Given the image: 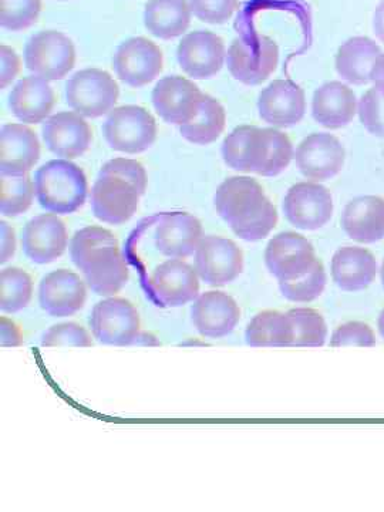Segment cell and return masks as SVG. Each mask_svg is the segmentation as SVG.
<instances>
[{
  "label": "cell",
  "instance_id": "obj_1",
  "mask_svg": "<svg viewBox=\"0 0 384 512\" xmlns=\"http://www.w3.org/2000/svg\"><path fill=\"white\" fill-rule=\"evenodd\" d=\"M35 191L39 204L57 215L79 211L90 194L86 174L69 160H52L40 167L35 175Z\"/></svg>",
  "mask_w": 384,
  "mask_h": 512
},
{
  "label": "cell",
  "instance_id": "obj_2",
  "mask_svg": "<svg viewBox=\"0 0 384 512\" xmlns=\"http://www.w3.org/2000/svg\"><path fill=\"white\" fill-rule=\"evenodd\" d=\"M279 62V47L271 37L249 33L232 40L227 52L229 73L238 82L258 86L275 72Z\"/></svg>",
  "mask_w": 384,
  "mask_h": 512
},
{
  "label": "cell",
  "instance_id": "obj_3",
  "mask_svg": "<svg viewBox=\"0 0 384 512\" xmlns=\"http://www.w3.org/2000/svg\"><path fill=\"white\" fill-rule=\"evenodd\" d=\"M119 84L104 70L84 69L66 84L67 104L80 116L97 119L111 113L119 100Z\"/></svg>",
  "mask_w": 384,
  "mask_h": 512
},
{
  "label": "cell",
  "instance_id": "obj_4",
  "mask_svg": "<svg viewBox=\"0 0 384 512\" xmlns=\"http://www.w3.org/2000/svg\"><path fill=\"white\" fill-rule=\"evenodd\" d=\"M156 119L150 111L138 106L117 107L103 124L109 146L121 153L138 154L148 150L157 138Z\"/></svg>",
  "mask_w": 384,
  "mask_h": 512
},
{
  "label": "cell",
  "instance_id": "obj_5",
  "mask_svg": "<svg viewBox=\"0 0 384 512\" xmlns=\"http://www.w3.org/2000/svg\"><path fill=\"white\" fill-rule=\"evenodd\" d=\"M26 67L47 82H59L72 72L76 47L57 30H45L30 37L25 46Z\"/></svg>",
  "mask_w": 384,
  "mask_h": 512
},
{
  "label": "cell",
  "instance_id": "obj_6",
  "mask_svg": "<svg viewBox=\"0 0 384 512\" xmlns=\"http://www.w3.org/2000/svg\"><path fill=\"white\" fill-rule=\"evenodd\" d=\"M194 268L204 284L220 288L244 271V254L232 239L205 235L195 249Z\"/></svg>",
  "mask_w": 384,
  "mask_h": 512
},
{
  "label": "cell",
  "instance_id": "obj_7",
  "mask_svg": "<svg viewBox=\"0 0 384 512\" xmlns=\"http://www.w3.org/2000/svg\"><path fill=\"white\" fill-rule=\"evenodd\" d=\"M90 330L101 345L131 346L140 333V315L127 299L110 296L93 306Z\"/></svg>",
  "mask_w": 384,
  "mask_h": 512
},
{
  "label": "cell",
  "instance_id": "obj_8",
  "mask_svg": "<svg viewBox=\"0 0 384 512\" xmlns=\"http://www.w3.org/2000/svg\"><path fill=\"white\" fill-rule=\"evenodd\" d=\"M286 220L303 231L325 227L333 215L332 194L325 185L309 181L289 188L284 200Z\"/></svg>",
  "mask_w": 384,
  "mask_h": 512
},
{
  "label": "cell",
  "instance_id": "obj_9",
  "mask_svg": "<svg viewBox=\"0 0 384 512\" xmlns=\"http://www.w3.org/2000/svg\"><path fill=\"white\" fill-rule=\"evenodd\" d=\"M140 194L119 175H100L90 192L94 217L109 225L126 224L137 212Z\"/></svg>",
  "mask_w": 384,
  "mask_h": 512
},
{
  "label": "cell",
  "instance_id": "obj_10",
  "mask_svg": "<svg viewBox=\"0 0 384 512\" xmlns=\"http://www.w3.org/2000/svg\"><path fill=\"white\" fill-rule=\"evenodd\" d=\"M311 242L296 232H281L268 242L265 265L279 282L301 278L316 262Z\"/></svg>",
  "mask_w": 384,
  "mask_h": 512
},
{
  "label": "cell",
  "instance_id": "obj_11",
  "mask_svg": "<svg viewBox=\"0 0 384 512\" xmlns=\"http://www.w3.org/2000/svg\"><path fill=\"white\" fill-rule=\"evenodd\" d=\"M150 289L161 306L178 308L200 296V276L183 259L171 258L154 269Z\"/></svg>",
  "mask_w": 384,
  "mask_h": 512
},
{
  "label": "cell",
  "instance_id": "obj_12",
  "mask_svg": "<svg viewBox=\"0 0 384 512\" xmlns=\"http://www.w3.org/2000/svg\"><path fill=\"white\" fill-rule=\"evenodd\" d=\"M114 70L121 82L128 86H146L163 70V53L147 37H131L117 49Z\"/></svg>",
  "mask_w": 384,
  "mask_h": 512
},
{
  "label": "cell",
  "instance_id": "obj_13",
  "mask_svg": "<svg viewBox=\"0 0 384 512\" xmlns=\"http://www.w3.org/2000/svg\"><path fill=\"white\" fill-rule=\"evenodd\" d=\"M293 160L291 138L275 128L252 126L248 138L247 173L276 177Z\"/></svg>",
  "mask_w": 384,
  "mask_h": 512
},
{
  "label": "cell",
  "instance_id": "obj_14",
  "mask_svg": "<svg viewBox=\"0 0 384 512\" xmlns=\"http://www.w3.org/2000/svg\"><path fill=\"white\" fill-rule=\"evenodd\" d=\"M345 148L339 138L328 133L309 134L295 151L299 171L311 181L336 177L345 164Z\"/></svg>",
  "mask_w": 384,
  "mask_h": 512
},
{
  "label": "cell",
  "instance_id": "obj_15",
  "mask_svg": "<svg viewBox=\"0 0 384 512\" xmlns=\"http://www.w3.org/2000/svg\"><path fill=\"white\" fill-rule=\"evenodd\" d=\"M177 59L181 69L192 79H210L220 72L227 60L224 40L210 30H195L181 40Z\"/></svg>",
  "mask_w": 384,
  "mask_h": 512
},
{
  "label": "cell",
  "instance_id": "obj_16",
  "mask_svg": "<svg viewBox=\"0 0 384 512\" xmlns=\"http://www.w3.org/2000/svg\"><path fill=\"white\" fill-rule=\"evenodd\" d=\"M87 301V284L70 269H56L39 285V303L53 318H70L82 311Z\"/></svg>",
  "mask_w": 384,
  "mask_h": 512
},
{
  "label": "cell",
  "instance_id": "obj_17",
  "mask_svg": "<svg viewBox=\"0 0 384 512\" xmlns=\"http://www.w3.org/2000/svg\"><path fill=\"white\" fill-rule=\"evenodd\" d=\"M192 325L201 336L221 339L234 332L241 319V309L229 293L208 291L194 301L191 308Z\"/></svg>",
  "mask_w": 384,
  "mask_h": 512
},
{
  "label": "cell",
  "instance_id": "obj_18",
  "mask_svg": "<svg viewBox=\"0 0 384 512\" xmlns=\"http://www.w3.org/2000/svg\"><path fill=\"white\" fill-rule=\"evenodd\" d=\"M22 247L35 264H52L69 247L66 224L53 212L36 215L23 228Z\"/></svg>",
  "mask_w": 384,
  "mask_h": 512
},
{
  "label": "cell",
  "instance_id": "obj_19",
  "mask_svg": "<svg viewBox=\"0 0 384 512\" xmlns=\"http://www.w3.org/2000/svg\"><path fill=\"white\" fill-rule=\"evenodd\" d=\"M153 106L164 121L183 126L200 109L204 94L197 84L181 76H167L154 87Z\"/></svg>",
  "mask_w": 384,
  "mask_h": 512
},
{
  "label": "cell",
  "instance_id": "obj_20",
  "mask_svg": "<svg viewBox=\"0 0 384 512\" xmlns=\"http://www.w3.org/2000/svg\"><path fill=\"white\" fill-rule=\"evenodd\" d=\"M43 140L57 157L72 160L89 151L93 130L76 111H60L53 114L43 126Z\"/></svg>",
  "mask_w": 384,
  "mask_h": 512
},
{
  "label": "cell",
  "instance_id": "obj_21",
  "mask_svg": "<svg viewBox=\"0 0 384 512\" xmlns=\"http://www.w3.org/2000/svg\"><path fill=\"white\" fill-rule=\"evenodd\" d=\"M259 116L278 128L296 126L305 116V92L295 83L276 79L265 87L258 100Z\"/></svg>",
  "mask_w": 384,
  "mask_h": 512
},
{
  "label": "cell",
  "instance_id": "obj_22",
  "mask_svg": "<svg viewBox=\"0 0 384 512\" xmlns=\"http://www.w3.org/2000/svg\"><path fill=\"white\" fill-rule=\"evenodd\" d=\"M266 200L264 188L249 177L227 178L217 188L215 208L229 227L251 218Z\"/></svg>",
  "mask_w": 384,
  "mask_h": 512
},
{
  "label": "cell",
  "instance_id": "obj_23",
  "mask_svg": "<svg viewBox=\"0 0 384 512\" xmlns=\"http://www.w3.org/2000/svg\"><path fill=\"white\" fill-rule=\"evenodd\" d=\"M84 282L100 296L117 295L128 281V266L119 245L101 247L87 256L80 266Z\"/></svg>",
  "mask_w": 384,
  "mask_h": 512
},
{
  "label": "cell",
  "instance_id": "obj_24",
  "mask_svg": "<svg viewBox=\"0 0 384 512\" xmlns=\"http://www.w3.org/2000/svg\"><path fill=\"white\" fill-rule=\"evenodd\" d=\"M201 221L188 212L165 214L156 228V248L168 258L184 259L195 254L198 244L204 238Z\"/></svg>",
  "mask_w": 384,
  "mask_h": 512
},
{
  "label": "cell",
  "instance_id": "obj_25",
  "mask_svg": "<svg viewBox=\"0 0 384 512\" xmlns=\"http://www.w3.org/2000/svg\"><path fill=\"white\" fill-rule=\"evenodd\" d=\"M40 158L35 131L20 124H5L0 131V174H28Z\"/></svg>",
  "mask_w": 384,
  "mask_h": 512
},
{
  "label": "cell",
  "instance_id": "obj_26",
  "mask_svg": "<svg viewBox=\"0 0 384 512\" xmlns=\"http://www.w3.org/2000/svg\"><path fill=\"white\" fill-rule=\"evenodd\" d=\"M56 104V94L47 80L28 76L20 80L9 96L13 116L25 124H39L49 117Z\"/></svg>",
  "mask_w": 384,
  "mask_h": 512
},
{
  "label": "cell",
  "instance_id": "obj_27",
  "mask_svg": "<svg viewBox=\"0 0 384 512\" xmlns=\"http://www.w3.org/2000/svg\"><path fill=\"white\" fill-rule=\"evenodd\" d=\"M342 228L353 241L373 244L384 238V200L376 195H363L346 205Z\"/></svg>",
  "mask_w": 384,
  "mask_h": 512
},
{
  "label": "cell",
  "instance_id": "obj_28",
  "mask_svg": "<svg viewBox=\"0 0 384 512\" xmlns=\"http://www.w3.org/2000/svg\"><path fill=\"white\" fill-rule=\"evenodd\" d=\"M357 100L349 86L330 82L320 86L313 94L312 116L320 126L338 130L355 119Z\"/></svg>",
  "mask_w": 384,
  "mask_h": 512
},
{
  "label": "cell",
  "instance_id": "obj_29",
  "mask_svg": "<svg viewBox=\"0 0 384 512\" xmlns=\"http://www.w3.org/2000/svg\"><path fill=\"white\" fill-rule=\"evenodd\" d=\"M376 258L369 249L342 247L333 255L330 274L340 289L359 292L369 288L375 281Z\"/></svg>",
  "mask_w": 384,
  "mask_h": 512
},
{
  "label": "cell",
  "instance_id": "obj_30",
  "mask_svg": "<svg viewBox=\"0 0 384 512\" xmlns=\"http://www.w3.org/2000/svg\"><path fill=\"white\" fill-rule=\"evenodd\" d=\"M382 50L369 37H352L340 46L336 72L345 82L363 86L372 82L373 67Z\"/></svg>",
  "mask_w": 384,
  "mask_h": 512
},
{
  "label": "cell",
  "instance_id": "obj_31",
  "mask_svg": "<svg viewBox=\"0 0 384 512\" xmlns=\"http://www.w3.org/2000/svg\"><path fill=\"white\" fill-rule=\"evenodd\" d=\"M191 18L188 0H148L144 9L148 32L164 40L184 35L190 28Z\"/></svg>",
  "mask_w": 384,
  "mask_h": 512
},
{
  "label": "cell",
  "instance_id": "obj_32",
  "mask_svg": "<svg viewBox=\"0 0 384 512\" xmlns=\"http://www.w3.org/2000/svg\"><path fill=\"white\" fill-rule=\"evenodd\" d=\"M245 338L254 348H286L295 342V326L288 313L259 312L249 322Z\"/></svg>",
  "mask_w": 384,
  "mask_h": 512
},
{
  "label": "cell",
  "instance_id": "obj_33",
  "mask_svg": "<svg viewBox=\"0 0 384 512\" xmlns=\"http://www.w3.org/2000/svg\"><path fill=\"white\" fill-rule=\"evenodd\" d=\"M227 124V113L214 97L204 94L200 109L190 121L180 126L181 136L198 146L214 143L221 136Z\"/></svg>",
  "mask_w": 384,
  "mask_h": 512
},
{
  "label": "cell",
  "instance_id": "obj_34",
  "mask_svg": "<svg viewBox=\"0 0 384 512\" xmlns=\"http://www.w3.org/2000/svg\"><path fill=\"white\" fill-rule=\"evenodd\" d=\"M0 211L5 217L15 218L32 207L35 198V181L28 174H2Z\"/></svg>",
  "mask_w": 384,
  "mask_h": 512
},
{
  "label": "cell",
  "instance_id": "obj_35",
  "mask_svg": "<svg viewBox=\"0 0 384 512\" xmlns=\"http://www.w3.org/2000/svg\"><path fill=\"white\" fill-rule=\"evenodd\" d=\"M33 296V281L23 269H2L0 274V309L5 313H18L29 305Z\"/></svg>",
  "mask_w": 384,
  "mask_h": 512
},
{
  "label": "cell",
  "instance_id": "obj_36",
  "mask_svg": "<svg viewBox=\"0 0 384 512\" xmlns=\"http://www.w3.org/2000/svg\"><path fill=\"white\" fill-rule=\"evenodd\" d=\"M295 326L293 346L320 348L328 338V325L318 311L311 308H295L286 312Z\"/></svg>",
  "mask_w": 384,
  "mask_h": 512
},
{
  "label": "cell",
  "instance_id": "obj_37",
  "mask_svg": "<svg viewBox=\"0 0 384 512\" xmlns=\"http://www.w3.org/2000/svg\"><path fill=\"white\" fill-rule=\"evenodd\" d=\"M328 276L320 259L301 278L279 282V291L286 301L306 303L315 301L326 288Z\"/></svg>",
  "mask_w": 384,
  "mask_h": 512
},
{
  "label": "cell",
  "instance_id": "obj_38",
  "mask_svg": "<svg viewBox=\"0 0 384 512\" xmlns=\"http://www.w3.org/2000/svg\"><path fill=\"white\" fill-rule=\"evenodd\" d=\"M107 245H119L116 235L109 231V229L97 227V225L82 228L70 239V258H72L73 264L79 269L83 262L86 261L87 256L96 251V249L107 247Z\"/></svg>",
  "mask_w": 384,
  "mask_h": 512
},
{
  "label": "cell",
  "instance_id": "obj_39",
  "mask_svg": "<svg viewBox=\"0 0 384 512\" xmlns=\"http://www.w3.org/2000/svg\"><path fill=\"white\" fill-rule=\"evenodd\" d=\"M42 0H0V23L10 32L35 25L42 12Z\"/></svg>",
  "mask_w": 384,
  "mask_h": 512
},
{
  "label": "cell",
  "instance_id": "obj_40",
  "mask_svg": "<svg viewBox=\"0 0 384 512\" xmlns=\"http://www.w3.org/2000/svg\"><path fill=\"white\" fill-rule=\"evenodd\" d=\"M276 224H278V211H276L275 205L266 198L261 210L248 220L231 225V231L244 241L258 242L268 237L274 231Z\"/></svg>",
  "mask_w": 384,
  "mask_h": 512
},
{
  "label": "cell",
  "instance_id": "obj_41",
  "mask_svg": "<svg viewBox=\"0 0 384 512\" xmlns=\"http://www.w3.org/2000/svg\"><path fill=\"white\" fill-rule=\"evenodd\" d=\"M42 346H74L89 348L93 346V338L89 330L76 322L57 323L43 333Z\"/></svg>",
  "mask_w": 384,
  "mask_h": 512
},
{
  "label": "cell",
  "instance_id": "obj_42",
  "mask_svg": "<svg viewBox=\"0 0 384 512\" xmlns=\"http://www.w3.org/2000/svg\"><path fill=\"white\" fill-rule=\"evenodd\" d=\"M359 119L373 136L384 138V92L373 87L357 103Z\"/></svg>",
  "mask_w": 384,
  "mask_h": 512
},
{
  "label": "cell",
  "instance_id": "obj_43",
  "mask_svg": "<svg viewBox=\"0 0 384 512\" xmlns=\"http://www.w3.org/2000/svg\"><path fill=\"white\" fill-rule=\"evenodd\" d=\"M192 15L211 25H222L237 12L239 0H188Z\"/></svg>",
  "mask_w": 384,
  "mask_h": 512
},
{
  "label": "cell",
  "instance_id": "obj_44",
  "mask_svg": "<svg viewBox=\"0 0 384 512\" xmlns=\"http://www.w3.org/2000/svg\"><path fill=\"white\" fill-rule=\"evenodd\" d=\"M252 126H239L222 144V157L232 170L247 173V147Z\"/></svg>",
  "mask_w": 384,
  "mask_h": 512
},
{
  "label": "cell",
  "instance_id": "obj_45",
  "mask_svg": "<svg viewBox=\"0 0 384 512\" xmlns=\"http://www.w3.org/2000/svg\"><path fill=\"white\" fill-rule=\"evenodd\" d=\"M100 175H119V177L124 178L128 183L136 187L140 197L146 194L148 185L147 171L137 160L114 158V160L101 167Z\"/></svg>",
  "mask_w": 384,
  "mask_h": 512
},
{
  "label": "cell",
  "instance_id": "obj_46",
  "mask_svg": "<svg viewBox=\"0 0 384 512\" xmlns=\"http://www.w3.org/2000/svg\"><path fill=\"white\" fill-rule=\"evenodd\" d=\"M375 345V332L363 322L343 323L333 332L332 338H330V346H333V348H339V346H367V348H372Z\"/></svg>",
  "mask_w": 384,
  "mask_h": 512
},
{
  "label": "cell",
  "instance_id": "obj_47",
  "mask_svg": "<svg viewBox=\"0 0 384 512\" xmlns=\"http://www.w3.org/2000/svg\"><path fill=\"white\" fill-rule=\"evenodd\" d=\"M0 67H2V70H0V87L6 89L22 70V60H20L18 53L8 45L0 46Z\"/></svg>",
  "mask_w": 384,
  "mask_h": 512
},
{
  "label": "cell",
  "instance_id": "obj_48",
  "mask_svg": "<svg viewBox=\"0 0 384 512\" xmlns=\"http://www.w3.org/2000/svg\"><path fill=\"white\" fill-rule=\"evenodd\" d=\"M0 330H2V336H0V343L3 348H13V346H22L23 333L22 329L13 322L12 319L2 316L0 318Z\"/></svg>",
  "mask_w": 384,
  "mask_h": 512
},
{
  "label": "cell",
  "instance_id": "obj_49",
  "mask_svg": "<svg viewBox=\"0 0 384 512\" xmlns=\"http://www.w3.org/2000/svg\"><path fill=\"white\" fill-rule=\"evenodd\" d=\"M2 247H0V264H6L15 256L16 252V235L13 228L8 222L2 221Z\"/></svg>",
  "mask_w": 384,
  "mask_h": 512
},
{
  "label": "cell",
  "instance_id": "obj_50",
  "mask_svg": "<svg viewBox=\"0 0 384 512\" xmlns=\"http://www.w3.org/2000/svg\"><path fill=\"white\" fill-rule=\"evenodd\" d=\"M373 28H375L377 39L384 45V0L377 5Z\"/></svg>",
  "mask_w": 384,
  "mask_h": 512
},
{
  "label": "cell",
  "instance_id": "obj_51",
  "mask_svg": "<svg viewBox=\"0 0 384 512\" xmlns=\"http://www.w3.org/2000/svg\"><path fill=\"white\" fill-rule=\"evenodd\" d=\"M372 82L376 84L377 89L384 92V55L377 57L375 67H373Z\"/></svg>",
  "mask_w": 384,
  "mask_h": 512
},
{
  "label": "cell",
  "instance_id": "obj_52",
  "mask_svg": "<svg viewBox=\"0 0 384 512\" xmlns=\"http://www.w3.org/2000/svg\"><path fill=\"white\" fill-rule=\"evenodd\" d=\"M133 345H140V346H160V340L156 338V336L151 335V333L148 332H141L138 333L136 336V339H134Z\"/></svg>",
  "mask_w": 384,
  "mask_h": 512
},
{
  "label": "cell",
  "instance_id": "obj_53",
  "mask_svg": "<svg viewBox=\"0 0 384 512\" xmlns=\"http://www.w3.org/2000/svg\"><path fill=\"white\" fill-rule=\"evenodd\" d=\"M377 328H379L380 335L384 339V309L382 313L379 315V319H377Z\"/></svg>",
  "mask_w": 384,
  "mask_h": 512
},
{
  "label": "cell",
  "instance_id": "obj_54",
  "mask_svg": "<svg viewBox=\"0 0 384 512\" xmlns=\"http://www.w3.org/2000/svg\"><path fill=\"white\" fill-rule=\"evenodd\" d=\"M380 276H382V284H383V288H384V262L382 265V269H380Z\"/></svg>",
  "mask_w": 384,
  "mask_h": 512
},
{
  "label": "cell",
  "instance_id": "obj_55",
  "mask_svg": "<svg viewBox=\"0 0 384 512\" xmlns=\"http://www.w3.org/2000/svg\"><path fill=\"white\" fill-rule=\"evenodd\" d=\"M288 2H299V0H288Z\"/></svg>",
  "mask_w": 384,
  "mask_h": 512
}]
</instances>
